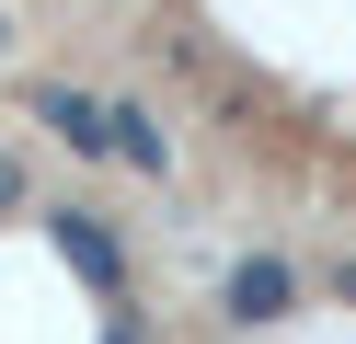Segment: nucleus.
Wrapping results in <instances>:
<instances>
[{"label":"nucleus","instance_id":"obj_1","mask_svg":"<svg viewBox=\"0 0 356 344\" xmlns=\"http://www.w3.org/2000/svg\"><path fill=\"white\" fill-rule=\"evenodd\" d=\"M287 298H299V275H287L276 252H253V264H230V321H287Z\"/></svg>","mask_w":356,"mask_h":344},{"label":"nucleus","instance_id":"obj_4","mask_svg":"<svg viewBox=\"0 0 356 344\" xmlns=\"http://www.w3.org/2000/svg\"><path fill=\"white\" fill-rule=\"evenodd\" d=\"M0 206H24V161H12V149H0Z\"/></svg>","mask_w":356,"mask_h":344},{"label":"nucleus","instance_id":"obj_3","mask_svg":"<svg viewBox=\"0 0 356 344\" xmlns=\"http://www.w3.org/2000/svg\"><path fill=\"white\" fill-rule=\"evenodd\" d=\"M58 241H70V264L92 275V287H115V252H104V229H92V218H58Z\"/></svg>","mask_w":356,"mask_h":344},{"label":"nucleus","instance_id":"obj_5","mask_svg":"<svg viewBox=\"0 0 356 344\" xmlns=\"http://www.w3.org/2000/svg\"><path fill=\"white\" fill-rule=\"evenodd\" d=\"M0 58H12V23H0Z\"/></svg>","mask_w":356,"mask_h":344},{"label":"nucleus","instance_id":"obj_2","mask_svg":"<svg viewBox=\"0 0 356 344\" xmlns=\"http://www.w3.org/2000/svg\"><path fill=\"white\" fill-rule=\"evenodd\" d=\"M35 115H47V126L70 138L81 161H104V104H92V92H70V81H47V92H35Z\"/></svg>","mask_w":356,"mask_h":344}]
</instances>
